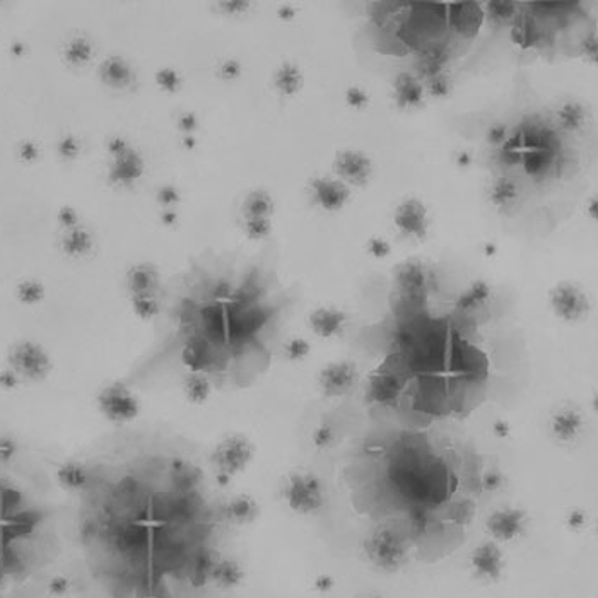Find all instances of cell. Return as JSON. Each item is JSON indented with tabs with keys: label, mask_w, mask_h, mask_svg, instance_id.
Segmentation results:
<instances>
[{
	"label": "cell",
	"mask_w": 598,
	"mask_h": 598,
	"mask_svg": "<svg viewBox=\"0 0 598 598\" xmlns=\"http://www.w3.org/2000/svg\"><path fill=\"white\" fill-rule=\"evenodd\" d=\"M284 499L299 515H315L325 508V490L320 479L308 472H296L287 477Z\"/></svg>",
	"instance_id": "1"
},
{
	"label": "cell",
	"mask_w": 598,
	"mask_h": 598,
	"mask_svg": "<svg viewBox=\"0 0 598 598\" xmlns=\"http://www.w3.org/2000/svg\"><path fill=\"white\" fill-rule=\"evenodd\" d=\"M253 458V444L245 436H228L221 441L212 453V462L217 474L235 477L250 465Z\"/></svg>",
	"instance_id": "2"
},
{
	"label": "cell",
	"mask_w": 598,
	"mask_h": 598,
	"mask_svg": "<svg viewBox=\"0 0 598 598\" xmlns=\"http://www.w3.org/2000/svg\"><path fill=\"white\" fill-rule=\"evenodd\" d=\"M99 410L106 419L115 424H126L133 421L139 414V402H137L136 395L130 392L124 385H113L105 386L98 397Z\"/></svg>",
	"instance_id": "3"
},
{
	"label": "cell",
	"mask_w": 598,
	"mask_h": 598,
	"mask_svg": "<svg viewBox=\"0 0 598 598\" xmlns=\"http://www.w3.org/2000/svg\"><path fill=\"white\" fill-rule=\"evenodd\" d=\"M549 299L555 315L564 321H578L590 312L586 294L571 282H561L552 287Z\"/></svg>",
	"instance_id": "4"
},
{
	"label": "cell",
	"mask_w": 598,
	"mask_h": 598,
	"mask_svg": "<svg viewBox=\"0 0 598 598\" xmlns=\"http://www.w3.org/2000/svg\"><path fill=\"white\" fill-rule=\"evenodd\" d=\"M333 170L344 182L363 187L370 182L373 175V161L361 151L346 149V151L337 152Z\"/></svg>",
	"instance_id": "5"
},
{
	"label": "cell",
	"mask_w": 598,
	"mask_h": 598,
	"mask_svg": "<svg viewBox=\"0 0 598 598\" xmlns=\"http://www.w3.org/2000/svg\"><path fill=\"white\" fill-rule=\"evenodd\" d=\"M393 222L405 235L424 240L428 235V209L419 198H407L395 209Z\"/></svg>",
	"instance_id": "6"
},
{
	"label": "cell",
	"mask_w": 598,
	"mask_h": 598,
	"mask_svg": "<svg viewBox=\"0 0 598 598\" xmlns=\"http://www.w3.org/2000/svg\"><path fill=\"white\" fill-rule=\"evenodd\" d=\"M404 544L395 532L383 528L370 539L367 552L371 559L385 567H395L404 557Z\"/></svg>",
	"instance_id": "7"
},
{
	"label": "cell",
	"mask_w": 598,
	"mask_h": 598,
	"mask_svg": "<svg viewBox=\"0 0 598 598\" xmlns=\"http://www.w3.org/2000/svg\"><path fill=\"white\" fill-rule=\"evenodd\" d=\"M358 379V371L354 364L347 361L332 363L325 366L320 373V386L328 397H340L354 386Z\"/></svg>",
	"instance_id": "8"
},
{
	"label": "cell",
	"mask_w": 598,
	"mask_h": 598,
	"mask_svg": "<svg viewBox=\"0 0 598 598\" xmlns=\"http://www.w3.org/2000/svg\"><path fill=\"white\" fill-rule=\"evenodd\" d=\"M312 191L316 204L325 210H340L351 198V190L344 182L320 176L312 182Z\"/></svg>",
	"instance_id": "9"
},
{
	"label": "cell",
	"mask_w": 598,
	"mask_h": 598,
	"mask_svg": "<svg viewBox=\"0 0 598 598\" xmlns=\"http://www.w3.org/2000/svg\"><path fill=\"white\" fill-rule=\"evenodd\" d=\"M525 513L521 509L503 508L496 509L488 520V528L496 539L511 540L521 534L525 527Z\"/></svg>",
	"instance_id": "10"
},
{
	"label": "cell",
	"mask_w": 598,
	"mask_h": 598,
	"mask_svg": "<svg viewBox=\"0 0 598 598\" xmlns=\"http://www.w3.org/2000/svg\"><path fill=\"white\" fill-rule=\"evenodd\" d=\"M424 86L410 72H400L393 80L395 103L400 110L419 108L424 101Z\"/></svg>",
	"instance_id": "11"
},
{
	"label": "cell",
	"mask_w": 598,
	"mask_h": 598,
	"mask_svg": "<svg viewBox=\"0 0 598 598\" xmlns=\"http://www.w3.org/2000/svg\"><path fill=\"white\" fill-rule=\"evenodd\" d=\"M14 364L24 377L38 379L43 378L48 371V359L40 347L33 344H22L14 352Z\"/></svg>",
	"instance_id": "12"
},
{
	"label": "cell",
	"mask_w": 598,
	"mask_h": 598,
	"mask_svg": "<svg viewBox=\"0 0 598 598\" xmlns=\"http://www.w3.org/2000/svg\"><path fill=\"white\" fill-rule=\"evenodd\" d=\"M309 325L313 332L321 339H330L342 332L346 325V313L337 308H318L309 315Z\"/></svg>",
	"instance_id": "13"
},
{
	"label": "cell",
	"mask_w": 598,
	"mask_h": 598,
	"mask_svg": "<svg viewBox=\"0 0 598 598\" xmlns=\"http://www.w3.org/2000/svg\"><path fill=\"white\" fill-rule=\"evenodd\" d=\"M581 429L583 417L578 410H559L550 419L552 435H554L555 439L562 441V443H569V441L576 439L578 436H580Z\"/></svg>",
	"instance_id": "14"
},
{
	"label": "cell",
	"mask_w": 598,
	"mask_h": 598,
	"mask_svg": "<svg viewBox=\"0 0 598 598\" xmlns=\"http://www.w3.org/2000/svg\"><path fill=\"white\" fill-rule=\"evenodd\" d=\"M402 388H404V383L400 378L390 373H381L371 379L367 395L371 400L378 404H390L400 397Z\"/></svg>",
	"instance_id": "15"
},
{
	"label": "cell",
	"mask_w": 598,
	"mask_h": 598,
	"mask_svg": "<svg viewBox=\"0 0 598 598\" xmlns=\"http://www.w3.org/2000/svg\"><path fill=\"white\" fill-rule=\"evenodd\" d=\"M397 282L407 294H421L424 293L428 277H425V268L417 260H409L404 265L398 268Z\"/></svg>",
	"instance_id": "16"
},
{
	"label": "cell",
	"mask_w": 598,
	"mask_h": 598,
	"mask_svg": "<svg viewBox=\"0 0 598 598\" xmlns=\"http://www.w3.org/2000/svg\"><path fill=\"white\" fill-rule=\"evenodd\" d=\"M451 17H453L455 28L465 36H474L481 28L482 21V10L477 3L467 2L457 3L455 9L451 10Z\"/></svg>",
	"instance_id": "17"
},
{
	"label": "cell",
	"mask_w": 598,
	"mask_h": 598,
	"mask_svg": "<svg viewBox=\"0 0 598 598\" xmlns=\"http://www.w3.org/2000/svg\"><path fill=\"white\" fill-rule=\"evenodd\" d=\"M518 198L520 187L516 185L515 180L508 178V176H499L490 185L489 200L497 209H509V207H513L518 202Z\"/></svg>",
	"instance_id": "18"
},
{
	"label": "cell",
	"mask_w": 598,
	"mask_h": 598,
	"mask_svg": "<svg viewBox=\"0 0 598 598\" xmlns=\"http://www.w3.org/2000/svg\"><path fill=\"white\" fill-rule=\"evenodd\" d=\"M224 513L228 520L233 521V523L247 525L251 523L258 516V504H256V501L251 496L240 494V496H235L226 504Z\"/></svg>",
	"instance_id": "19"
},
{
	"label": "cell",
	"mask_w": 598,
	"mask_h": 598,
	"mask_svg": "<svg viewBox=\"0 0 598 598\" xmlns=\"http://www.w3.org/2000/svg\"><path fill=\"white\" fill-rule=\"evenodd\" d=\"M57 479L65 489L71 493H78L87 488L89 484V470L79 462H67L57 472Z\"/></svg>",
	"instance_id": "20"
},
{
	"label": "cell",
	"mask_w": 598,
	"mask_h": 598,
	"mask_svg": "<svg viewBox=\"0 0 598 598\" xmlns=\"http://www.w3.org/2000/svg\"><path fill=\"white\" fill-rule=\"evenodd\" d=\"M448 60V53L444 48H432L429 50V52H425L423 57H421L419 62L416 64V72L417 75L416 78L423 82V80H428L431 78H435V75L443 74L444 72V62Z\"/></svg>",
	"instance_id": "21"
},
{
	"label": "cell",
	"mask_w": 598,
	"mask_h": 598,
	"mask_svg": "<svg viewBox=\"0 0 598 598\" xmlns=\"http://www.w3.org/2000/svg\"><path fill=\"white\" fill-rule=\"evenodd\" d=\"M511 40L521 50L534 48L539 43V29H537L535 21L530 16H520L511 26Z\"/></svg>",
	"instance_id": "22"
},
{
	"label": "cell",
	"mask_w": 598,
	"mask_h": 598,
	"mask_svg": "<svg viewBox=\"0 0 598 598\" xmlns=\"http://www.w3.org/2000/svg\"><path fill=\"white\" fill-rule=\"evenodd\" d=\"M557 122L566 132H578L586 124V108L580 101H566L557 110Z\"/></svg>",
	"instance_id": "23"
},
{
	"label": "cell",
	"mask_w": 598,
	"mask_h": 598,
	"mask_svg": "<svg viewBox=\"0 0 598 598\" xmlns=\"http://www.w3.org/2000/svg\"><path fill=\"white\" fill-rule=\"evenodd\" d=\"M490 298V286L486 281H475L470 284L465 293L460 294L457 299V308L462 312H470V309L479 308Z\"/></svg>",
	"instance_id": "24"
},
{
	"label": "cell",
	"mask_w": 598,
	"mask_h": 598,
	"mask_svg": "<svg viewBox=\"0 0 598 598\" xmlns=\"http://www.w3.org/2000/svg\"><path fill=\"white\" fill-rule=\"evenodd\" d=\"M130 291L133 296H142V294H156L158 291V275L152 268L139 267L130 274L129 281Z\"/></svg>",
	"instance_id": "25"
},
{
	"label": "cell",
	"mask_w": 598,
	"mask_h": 598,
	"mask_svg": "<svg viewBox=\"0 0 598 598\" xmlns=\"http://www.w3.org/2000/svg\"><path fill=\"white\" fill-rule=\"evenodd\" d=\"M521 164H523V170L527 175H546L552 166V151H544V149L525 151L521 156Z\"/></svg>",
	"instance_id": "26"
},
{
	"label": "cell",
	"mask_w": 598,
	"mask_h": 598,
	"mask_svg": "<svg viewBox=\"0 0 598 598\" xmlns=\"http://www.w3.org/2000/svg\"><path fill=\"white\" fill-rule=\"evenodd\" d=\"M183 388H185L187 398H189L191 404L197 405L207 402V398L210 397V392H212L210 381L202 373H190L189 377L185 378Z\"/></svg>",
	"instance_id": "27"
},
{
	"label": "cell",
	"mask_w": 598,
	"mask_h": 598,
	"mask_svg": "<svg viewBox=\"0 0 598 598\" xmlns=\"http://www.w3.org/2000/svg\"><path fill=\"white\" fill-rule=\"evenodd\" d=\"M275 86L282 94H296L302 86V75L293 64H284L275 75Z\"/></svg>",
	"instance_id": "28"
},
{
	"label": "cell",
	"mask_w": 598,
	"mask_h": 598,
	"mask_svg": "<svg viewBox=\"0 0 598 598\" xmlns=\"http://www.w3.org/2000/svg\"><path fill=\"white\" fill-rule=\"evenodd\" d=\"M474 562L482 574L494 576V574H497V571H499V566H501L499 552H497V549L494 546L481 547V549L477 550V555H475Z\"/></svg>",
	"instance_id": "29"
},
{
	"label": "cell",
	"mask_w": 598,
	"mask_h": 598,
	"mask_svg": "<svg viewBox=\"0 0 598 598\" xmlns=\"http://www.w3.org/2000/svg\"><path fill=\"white\" fill-rule=\"evenodd\" d=\"M272 207H274V202L265 191H253L245 202L248 217H267L272 212Z\"/></svg>",
	"instance_id": "30"
},
{
	"label": "cell",
	"mask_w": 598,
	"mask_h": 598,
	"mask_svg": "<svg viewBox=\"0 0 598 598\" xmlns=\"http://www.w3.org/2000/svg\"><path fill=\"white\" fill-rule=\"evenodd\" d=\"M423 86L424 91H428L429 96H432V98L436 99H443L448 98V96L451 94V91H453V80H451L446 72H443V74H438L435 75V78L424 80Z\"/></svg>",
	"instance_id": "31"
},
{
	"label": "cell",
	"mask_w": 598,
	"mask_h": 598,
	"mask_svg": "<svg viewBox=\"0 0 598 598\" xmlns=\"http://www.w3.org/2000/svg\"><path fill=\"white\" fill-rule=\"evenodd\" d=\"M488 16L490 21L497 22V24H504V22H511L516 16V3L515 2H488Z\"/></svg>",
	"instance_id": "32"
},
{
	"label": "cell",
	"mask_w": 598,
	"mask_h": 598,
	"mask_svg": "<svg viewBox=\"0 0 598 598\" xmlns=\"http://www.w3.org/2000/svg\"><path fill=\"white\" fill-rule=\"evenodd\" d=\"M133 309L142 318H152L158 315L159 301L156 294H142V296H133Z\"/></svg>",
	"instance_id": "33"
},
{
	"label": "cell",
	"mask_w": 598,
	"mask_h": 598,
	"mask_svg": "<svg viewBox=\"0 0 598 598\" xmlns=\"http://www.w3.org/2000/svg\"><path fill=\"white\" fill-rule=\"evenodd\" d=\"M346 103L352 110H366L370 106V94L361 86H351L346 91Z\"/></svg>",
	"instance_id": "34"
},
{
	"label": "cell",
	"mask_w": 598,
	"mask_h": 598,
	"mask_svg": "<svg viewBox=\"0 0 598 598\" xmlns=\"http://www.w3.org/2000/svg\"><path fill=\"white\" fill-rule=\"evenodd\" d=\"M247 233L253 240H262L270 235V221L268 217H248Z\"/></svg>",
	"instance_id": "35"
},
{
	"label": "cell",
	"mask_w": 598,
	"mask_h": 598,
	"mask_svg": "<svg viewBox=\"0 0 598 598\" xmlns=\"http://www.w3.org/2000/svg\"><path fill=\"white\" fill-rule=\"evenodd\" d=\"M335 443V431H333L332 425L321 424L320 428H316V431L313 432V444L318 450H325V448H330Z\"/></svg>",
	"instance_id": "36"
},
{
	"label": "cell",
	"mask_w": 598,
	"mask_h": 598,
	"mask_svg": "<svg viewBox=\"0 0 598 598\" xmlns=\"http://www.w3.org/2000/svg\"><path fill=\"white\" fill-rule=\"evenodd\" d=\"M309 351H312V347L305 339H293L286 346V356L291 361H301L309 354Z\"/></svg>",
	"instance_id": "37"
},
{
	"label": "cell",
	"mask_w": 598,
	"mask_h": 598,
	"mask_svg": "<svg viewBox=\"0 0 598 598\" xmlns=\"http://www.w3.org/2000/svg\"><path fill=\"white\" fill-rule=\"evenodd\" d=\"M367 251H370L371 256L381 260V258H386V256L392 253V245H390L385 238L374 236L367 240Z\"/></svg>",
	"instance_id": "38"
},
{
	"label": "cell",
	"mask_w": 598,
	"mask_h": 598,
	"mask_svg": "<svg viewBox=\"0 0 598 598\" xmlns=\"http://www.w3.org/2000/svg\"><path fill=\"white\" fill-rule=\"evenodd\" d=\"M508 136H509L508 125L493 124L488 129V132H486V140H488L489 145H497V147H501V145L504 144V140L508 139Z\"/></svg>",
	"instance_id": "39"
},
{
	"label": "cell",
	"mask_w": 598,
	"mask_h": 598,
	"mask_svg": "<svg viewBox=\"0 0 598 598\" xmlns=\"http://www.w3.org/2000/svg\"><path fill=\"white\" fill-rule=\"evenodd\" d=\"M581 53H583V57H585V59L588 60L590 64H597L598 41H597V34L595 33H590V34H586L585 38H583V41H581Z\"/></svg>",
	"instance_id": "40"
},
{
	"label": "cell",
	"mask_w": 598,
	"mask_h": 598,
	"mask_svg": "<svg viewBox=\"0 0 598 598\" xmlns=\"http://www.w3.org/2000/svg\"><path fill=\"white\" fill-rule=\"evenodd\" d=\"M504 477L499 472H496V470H490L482 477V488L486 490H489V493H494V490L501 489V486H503Z\"/></svg>",
	"instance_id": "41"
},
{
	"label": "cell",
	"mask_w": 598,
	"mask_h": 598,
	"mask_svg": "<svg viewBox=\"0 0 598 598\" xmlns=\"http://www.w3.org/2000/svg\"><path fill=\"white\" fill-rule=\"evenodd\" d=\"M566 523L571 530H580V528L586 525L585 511H583V509H571V513L566 518Z\"/></svg>",
	"instance_id": "42"
},
{
	"label": "cell",
	"mask_w": 598,
	"mask_h": 598,
	"mask_svg": "<svg viewBox=\"0 0 598 598\" xmlns=\"http://www.w3.org/2000/svg\"><path fill=\"white\" fill-rule=\"evenodd\" d=\"M240 72H241L240 64L235 62V60H229V62L222 65V75H224L226 79H235L240 75Z\"/></svg>",
	"instance_id": "43"
},
{
	"label": "cell",
	"mask_w": 598,
	"mask_h": 598,
	"mask_svg": "<svg viewBox=\"0 0 598 598\" xmlns=\"http://www.w3.org/2000/svg\"><path fill=\"white\" fill-rule=\"evenodd\" d=\"M493 431L497 438H508L511 429H509V424L506 421H496L493 425Z\"/></svg>",
	"instance_id": "44"
},
{
	"label": "cell",
	"mask_w": 598,
	"mask_h": 598,
	"mask_svg": "<svg viewBox=\"0 0 598 598\" xmlns=\"http://www.w3.org/2000/svg\"><path fill=\"white\" fill-rule=\"evenodd\" d=\"M472 163H474V159H472V156H470V152H467V151H460L458 154H457V158H455V164H457L458 168H470L472 166Z\"/></svg>",
	"instance_id": "45"
},
{
	"label": "cell",
	"mask_w": 598,
	"mask_h": 598,
	"mask_svg": "<svg viewBox=\"0 0 598 598\" xmlns=\"http://www.w3.org/2000/svg\"><path fill=\"white\" fill-rule=\"evenodd\" d=\"M598 202H597V197H592L588 200V205H586V212H588V216L592 217L593 221H597V216H598Z\"/></svg>",
	"instance_id": "46"
},
{
	"label": "cell",
	"mask_w": 598,
	"mask_h": 598,
	"mask_svg": "<svg viewBox=\"0 0 598 598\" xmlns=\"http://www.w3.org/2000/svg\"><path fill=\"white\" fill-rule=\"evenodd\" d=\"M484 253H486V256H494L497 253V247L494 243H486L484 245Z\"/></svg>",
	"instance_id": "47"
}]
</instances>
